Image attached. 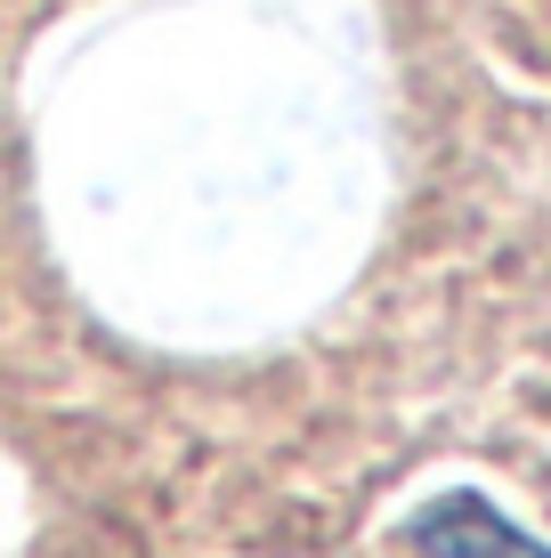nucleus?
I'll return each mask as SVG.
<instances>
[{
    "label": "nucleus",
    "mask_w": 551,
    "mask_h": 558,
    "mask_svg": "<svg viewBox=\"0 0 551 558\" xmlns=\"http://www.w3.org/2000/svg\"><path fill=\"white\" fill-rule=\"evenodd\" d=\"M406 543L422 558H551L543 543H527L495 502H479V494H446V502H430L406 526Z\"/></svg>",
    "instance_id": "1"
}]
</instances>
